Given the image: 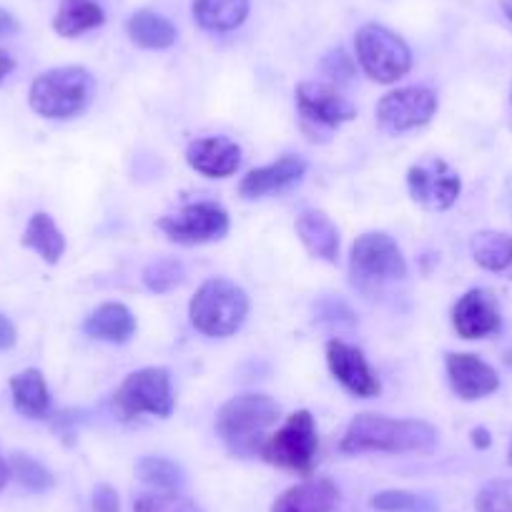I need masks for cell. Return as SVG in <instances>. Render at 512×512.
<instances>
[{"label": "cell", "instance_id": "1f68e13d", "mask_svg": "<svg viewBox=\"0 0 512 512\" xmlns=\"http://www.w3.org/2000/svg\"><path fill=\"white\" fill-rule=\"evenodd\" d=\"M369 505L379 512H427L425 500L407 490H384L374 495Z\"/></svg>", "mask_w": 512, "mask_h": 512}, {"label": "cell", "instance_id": "f1b7e54d", "mask_svg": "<svg viewBox=\"0 0 512 512\" xmlns=\"http://www.w3.org/2000/svg\"><path fill=\"white\" fill-rule=\"evenodd\" d=\"M134 512H204L194 500L176 490L141 492L134 500Z\"/></svg>", "mask_w": 512, "mask_h": 512}, {"label": "cell", "instance_id": "30bf717a", "mask_svg": "<svg viewBox=\"0 0 512 512\" xmlns=\"http://www.w3.org/2000/svg\"><path fill=\"white\" fill-rule=\"evenodd\" d=\"M159 229L176 244H209V241L224 239L229 231V214L224 206L214 201H199V204L184 206L179 214L159 219Z\"/></svg>", "mask_w": 512, "mask_h": 512}, {"label": "cell", "instance_id": "83f0119b", "mask_svg": "<svg viewBox=\"0 0 512 512\" xmlns=\"http://www.w3.org/2000/svg\"><path fill=\"white\" fill-rule=\"evenodd\" d=\"M11 472L13 477L31 492H46L56 485L53 472L48 470L43 462L33 460L31 455H23V452H16V455L11 457Z\"/></svg>", "mask_w": 512, "mask_h": 512}, {"label": "cell", "instance_id": "d4e9b609", "mask_svg": "<svg viewBox=\"0 0 512 512\" xmlns=\"http://www.w3.org/2000/svg\"><path fill=\"white\" fill-rule=\"evenodd\" d=\"M23 246L38 251L43 256V262L56 264L63 256V251H66V239H63L56 221L48 214H43V211H38L28 221L26 234H23Z\"/></svg>", "mask_w": 512, "mask_h": 512}, {"label": "cell", "instance_id": "2e32d148", "mask_svg": "<svg viewBox=\"0 0 512 512\" xmlns=\"http://www.w3.org/2000/svg\"><path fill=\"white\" fill-rule=\"evenodd\" d=\"M186 161L194 171L209 176V179H226L241 166V149L224 136H209L196 139L186 149Z\"/></svg>", "mask_w": 512, "mask_h": 512}, {"label": "cell", "instance_id": "d6a6232c", "mask_svg": "<svg viewBox=\"0 0 512 512\" xmlns=\"http://www.w3.org/2000/svg\"><path fill=\"white\" fill-rule=\"evenodd\" d=\"M322 71L327 73L329 78H334V81H349V78L354 76V63L342 48H337V51H329L327 56H324Z\"/></svg>", "mask_w": 512, "mask_h": 512}, {"label": "cell", "instance_id": "7402d4cb", "mask_svg": "<svg viewBox=\"0 0 512 512\" xmlns=\"http://www.w3.org/2000/svg\"><path fill=\"white\" fill-rule=\"evenodd\" d=\"M249 16V0H194V18L204 31L226 33Z\"/></svg>", "mask_w": 512, "mask_h": 512}, {"label": "cell", "instance_id": "484cf974", "mask_svg": "<svg viewBox=\"0 0 512 512\" xmlns=\"http://www.w3.org/2000/svg\"><path fill=\"white\" fill-rule=\"evenodd\" d=\"M472 256L487 272H505L512 267V236L502 231H477L470 241Z\"/></svg>", "mask_w": 512, "mask_h": 512}, {"label": "cell", "instance_id": "f546056e", "mask_svg": "<svg viewBox=\"0 0 512 512\" xmlns=\"http://www.w3.org/2000/svg\"><path fill=\"white\" fill-rule=\"evenodd\" d=\"M184 277V264L176 262V259H156L144 269V284L156 294L171 292L184 282Z\"/></svg>", "mask_w": 512, "mask_h": 512}, {"label": "cell", "instance_id": "7a4b0ae2", "mask_svg": "<svg viewBox=\"0 0 512 512\" xmlns=\"http://www.w3.org/2000/svg\"><path fill=\"white\" fill-rule=\"evenodd\" d=\"M279 405L269 395H239L216 415V430L231 455L251 457L262 450L269 427L277 425Z\"/></svg>", "mask_w": 512, "mask_h": 512}, {"label": "cell", "instance_id": "5bb4252c", "mask_svg": "<svg viewBox=\"0 0 512 512\" xmlns=\"http://www.w3.org/2000/svg\"><path fill=\"white\" fill-rule=\"evenodd\" d=\"M445 367L452 392L460 400L475 402L500 390V377H497V372L490 364L482 362L477 354L450 352L445 357Z\"/></svg>", "mask_w": 512, "mask_h": 512}, {"label": "cell", "instance_id": "f35d334b", "mask_svg": "<svg viewBox=\"0 0 512 512\" xmlns=\"http://www.w3.org/2000/svg\"><path fill=\"white\" fill-rule=\"evenodd\" d=\"M8 477H11V465H8V462L3 460V457H0V490L6 487Z\"/></svg>", "mask_w": 512, "mask_h": 512}, {"label": "cell", "instance_id": "e575fe53", "mask_svg": "<svg viewBox=\"0 0 512 512\" xmlns=\"http://www.w3.org/2000/svg\"><path fill=\"white\" fill-rule=\"evenodd\" d=\"M16 339L18 332L16 327H13V322L6 314H0V352H3V349H11L13 344H16Z\"/></svg>", "mask_w": 512, "mask_h": 512}, {"label": "cell", "instance_id": "ffe728a7", "mask_svg": "<svg viewBox=\"0 0 512 512\" xmlns=\"http://www.w3.org/2000/svg\"><path fill=\"white\" fill-rule=\"evenodd\" d=\"M83 332L93 339H101V342L123 344L134 337L136 317L126 304L108 302L88 314V319L83 322Z\"/></svg>", "mask_w": 512, "mask_h": 512}, {"label": "cell", "instance_id": "7c38bea8", "mask_svg": "<svg viewBox=\"0 0 512 512\" xmlns=\"http://www.w3.org/2000/svg\"><path fill=\"white\" fill-rule=\"evenodd\" d=\"M437 111V96L425 86H407L382 96L377 103V121L384 131L402 134L432 121Z\"/></svg>", "mask_w": 512, "mask_h": 512}, {"label": "cell", "instance_id": "8d00e7d4", "mask_svg": "<svg viewBox=\"0 0 512 512\" xmlns=\"http://www.w3.org/2000/svg\"><path fill=\"white\" fill-rule=\"evenodd\" d=\"M472 445H475L477 450H487V447L492 445L490 432H487L485 427H475V430H472Z\"/></svg>", "mask_w": 512, "mask_h": 512}, {"label": "cell", "instance_id": "5b68a950", "mask_svg": "<svg viewBox=\"0 0 512 512\" xmlns=\"http://www.w3.org/2000/svg\"><path fill=\"white\" fill-rule=\"evenodd\" d=\"M317 452V422H314L309 410H297L294 415L287 417L282 430H277L272 437L264 440L259 455L274 467L297 472V475H312Z\"/></svg>", "mask_w": 512, "mask_h": 512}, {"label": "cell", "instance_id": "ac0fdd59", "mask_svg": "<svg viewBox=\"0 0 512 512\" xmlns=\"http://www.w3.org/2000/svg\"><path fill=\"white\" fill-rule=\"evenodd\" d=\"M339 490L329 477H312L289 487L274 500L272 512H332Z\"/></svg>", "mask_w": 512, "mask_h": 512}, {"label": "cell", "instance_id": "603a6c76", "mask_svg": "<svg viewBox=\"0 0 512 512\" xmlns=\"http://www.w3.org/2000/svg\"><path fill=\"white\" fill-rule=\"evenodd\" d=\"M103 21H106V13L96 0H63L53 28H56L58 36L76 38L81 33L103 26Z\"/></svg>", "mask_w": 512, "mask_h": 512}, {"label": "cell", "instance_id": "52a82bcc", "mask_svg": "<svg viewBox=\"0 0 512 512\" xmlns=\"http://www.w3.org/2000/svg\"><path fill=\"white\" fill-rule=\"evenodd\" d=\"M174 405L171 374L164 367H144L128 374L113 395V407L123 420H136L141 415L166 420L174 412Z\"/></svg>", "mask_w": 512, "mask_h": 512}, {"label": "cell", "instance_id": "9a60e30c", "mask_svg": "<svg viewBox=\"0 0 512 512\" xmlns=\"http://www.w3.org/2000/svg\"><path fill=\"white\" fill-rule=\"evenodd\" d=\"M500 302L490 289H470L452 307V327L462 339L490 337L500 329Z\"/></svg>", "mask_w": 512, "mask_h": 512}, {"label": "cell", "instance_id": "e0dca14e", "mask_svg": "<svg viewBox=\"0 0 512 512\" xmlns=\"http://www.w3.org/2000/svg\"><path fill=\"white\" fill-rule=\"evenodd\" d=\"M307 174V161L302 156L287 154L282 159H277L274 164L262 166V169H254L241 179L239 194L244 199H262V196L274 194V191H282L287 186L297 184L302 176Z\"/></svg>", "mask_w": 512, "mask_h": 512}, {"label": "cell", "instance_id": "836d02e7", "mask_svg": "<svg viewBox=\"0 0 512 512\" xmlns=\"http://www.w3.org/2000/svg\"><path fill=\"white\" fill-rule=\"evenodd\" d=\"M93 510L96 512H121V500L111 485H98L93 492Z\"/></svg>", "mask_w": 512, "mask_h": 512}, {"label": "cell", "instance_id": "9c48e42d", "mask_svg": "<svg viewBox=\"0 0 512 512\" xmlns=\"http://www.w3.org/2000/svg\"><path fill=\"white\" fill-rule=\"evenodd\" d=\"M349 269L359 282H395V279L407 277L402 249L392 236L382 231H369L354 241Z\"/></svg>", "mask_w": 512, "mask_h": 512}, {"label": "cell", "instance_id": "44dd1931", "mask_svg": "<svg viewBox=\"0 0 512 512\" xmlns=\"http://www.w3.org/2000/svg\"><path fill=\"white\" fill-rule=\"evenodd\" d=\"M13 405L31 420H46L51 412V392L38 369H23L11 379Z\"/></svg>", "mask_w": 512, "mask_h": 512}, {"label": "cell", "instance_id": "ab89813d", "mask_svg": "<svg viewBox=\"0 0 512 512\" xmlns=\"http://www.w3.org/2000/svg\"><path fill=\"white\" fill-rule=\"evenodd\" d=\"M500 6H502V13L512 21V0H500Z\"/></svg>", "mask_w": 512, "mask_h": 512}, {"label": "cell", "instance_id": "d590c367", "mask_svg": "<svg viewBox=\"0 0 512 512\" xmlns=\"http://www.w3.org/2000/svg\"><path fill=\"white\" fill-rule=\"evenodd\" d=\"M18 21L13 13H8L6 8H0V38H8L13 36V33H18Z\"/></svg>", "mask_w": 512, "mask_h": 512}, {"label": "cell", "instance_id": "ba28073f", "mask_svg": "<svg viewBox=\"0 0 512 512\" xmlns=\"http://www.w3.org/2000/svg\"><path fill=\"white\" fill-rule=\"evenodd\" d=\"M299 123L309 141H327L334 128L357 116L352 101L342 96L332 83L304 81L297 86Z\"/></svg>", "mask_w": 512, "mask_h": 512}, {"label": "cell", "instance_id": "d6986e66", "mask_svg": "<svg viewBox=\"0 0 512 512\" xmlns=\"http://www.w3.org/2000/svg\"><path fill=\"white\" fill-rule=\"evenodd\" d=\"M297 234L302 239L304 249L322 262L334 264L339 254V231L334 221L324 211L307 209L297 219Z\"/></svg>", "mask_w": 512, "mask_h": 512}, {"label": "cell", "instance_id": "4fadbf2b", "mask_svg": "<svg viewBox=\"0 0 512 512\" xmlns=\"http://www.w3.org/2000/svg\"><path fill=\"white\" fill-rule=\"evenodd\" d=\"M327 364L329 372L334 374L344 390L354 397H377L379 395V379L372 372L369 362L364 359L362 349L354 344L342 342V339H332L327 344Z\"/></svg>", "mask_w": 512, "mask_h": 512}, {"label": "cell", "instance_id": "6da1fadb", "mask_svg": "<svg viewBox=\"0 0 512 512\" xmlns=\"http://www.w3.org/2000/svg\"><path fill=\"white\" fill-rule=\"evenodd\" d=\"M437 432L430 422L390 420V417L364 412L349 422L342 437V452H432Z\"/></svg>", "mask_w": 512, "mask_h": 512}, {"label": "cell", "instance_id": "4316f807", "mask_svg": "<svg viewBox=\"0 0 512 512\" xmlns=\"http://www.w3.org/2000/svg\"><path fill=\"white\" fill-rule=\"evenodd\" d=\"M136 470L141 480L156 490H179L184 485V470L166 457H144Z\"/></svg>", "mask_w": 512, "mask_h": 512}, {"label": "cell", "instance_id": "74e56055", "mask_svg": "<svg viewBox=\"0 0 512 512\" xmlns=\"http://www.w3.org/2000/svg\"><path fill=\"white\" fill-rule=\"evenodd\" d=\"M13 68H16V61H13L6 51H0V81H3Z\"/></svg>", "mask_w": 512, "mask_h": 512}, {"label": "cell", "instance_id": "8fae6325", "mask_svg": "<svg viewBox=\"0 0 512 512\" xmlns=\"http://www.w3.org/2000/svg\"><path fill=\"white\" fill-rule=\"evenodd\" d=\"M407 186L412 199L430 211H445L457 201L462 181L450 164L437 156H427L407 171Z\"/></svg>", "mask_w": 512, "mask_h": 512}, {"label": "cell", "instance_id": "277c9868", "mask_svg": "<svg viewBox=\"0 0 512 512\" xmlns=\"http://www.w3.org/2000/svg\"><path fill=\"white\" fill-rule=\"evenodd\" d=\"M249 314V297L229 279H206L189 304L191 324L206 337H231Z\"/></svg>", "mask_w": 512, "mask_h": 512}, {"label": "cell", "instance_id": "8992f818", "mask_svg": "<svg viewBox=\"0 0 512 512\" xmlns=\"http://www.w3.org/2000/svg\"><path fill=\"white\" fill-rule=\"evenodd\" d=\"M357 61L362 71L377 83H395L412 68L410 46L390 28L367 23L354 36Z\"/></svg>", "mask_w": 512, "mask_h": 512}, {"label": "cell", "instance_id": "3957f363", "mask_svg": "<svg viewBox=\"0 0 512 512\" xmlns=\"http://www.w3.org/2000/svg\"><path fill=\"white\" fill-rule=\"evenodd\" d=\"M96 81L83 66H61L41 73L31 86V108L43 118H73L91 103Z\"/></svg>", "mask_w": 512, "mask_h": 512}, {"label": "cell", "instance_id": "60d3db41", "mask_svg": "<svg viewBox=\"0 0 512 512\" xmlns=\"http://www.w3.org/2000/svg\"><path fill=\"white\" fill-rule=\"evenodd\" d=\"M507 460H510V465H512V445H510V452H507Z\"/></svg>", "mask_w": 512, "mask_h": 512}, {"label": "cell", "instance_id": "4dcf8cb0", "mask_svg": "<svg viewBox=\"0 0 512 512\" xmlns=\"http://www.w3.org/2000/svg\"><path fill=\"white\" fill-rule=\"evenodd\" d=\"M477 512H512V480H490L475 497Z\"/></svg>", "mask_w": 512, "mask_h": 512}, {"label": "cell", "instance_id": "cb8c5ba5", "mask_svg": "<svg viewBox=\"0 0 512 512\" xmlns=\"http://www.w3.org/2000/svg\"><path fill=\"white\" fill-rule=\"evenodd\" d=\"M126 31L136 46L149 48V51H161V48L174 46L176 41V28L154 11H136L128 18Z\"/></svg>", "mask_w": 512, "mask_h": 512}]
</instances>
